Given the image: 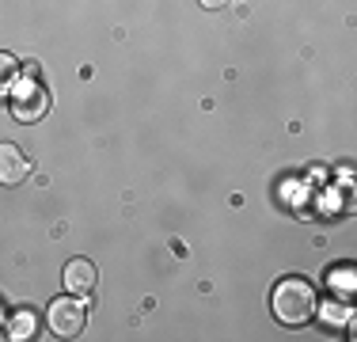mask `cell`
I'll return each instance as SVG.
<instances>
[{"label":"cell","mask_w":357,"mask_h":342,"mask_svg":"<svg viewBox=\"0 0 357 342\" xmlns=\"http://www.w3.org/2000/svg\"><path fill=\"white\" fill-rule=\"evenodd\" d=\"M46 110H50V91L42 88L38 80L15 84V91H12V114L20 118V122H38V118H46Z\"/></svg>","instance_id":"obj_3"},{"label":"cell","mask_w":357,"mask_h":342,"mask_svg":"<svg viewBox=\"0 0 357 342\" xmlns=\"http://www.w3.org/2000/svg\"><path fill=\"white\" fill-rule=\"evenodd\" d=\"M327 281H331V285H342V289H346V297H350V285H354L350 270H331V274H327Z\"/></svg>","instance_id":"obj_8"},{"label":"cell","mask_w":357,"mask_h":342,"mask_svg":"<svg viewBox=\"0 0 357 342\" xmlns=\"http://www.w3.org/2000/svg\"><path fill=\"white\" fill-rule=\"evenodd\" d=\"M65 289L76 297L96 289V267H91V259H69V267H65Z\"/></svg>","instance_id":"obj_5"},{"label":"cell","mask_w":357,"mask_h":342,"mask_svg":"<svg viewBox=\"0 0 357 342\" xmlns=\"http://www.w3.org/2000/svg\"><path fill=\"white\" fill-rule=\"evenodd\" d=\"M270 308H274V320L285 323V327H301L312 315L319 312L316 289H312L308 278H282L270 293Z\"/></svg>","instance_id":"obj_1"},{"label":"cell","mask_w":357,"mask_h":342,"mask_svg":"<svg viewBox=\"0 0 357 342\" xmlns=\"http://www.w3.org/2000/svg\"><path fill=\"white\" fill-rule=\"evenodd\" d=\"M35 331H38V315L31 312V308H23V312H15L12 320H8V339H15V342L31 339Z\"/></svg>","instance_id":"obj_6"},{"label":"cell","mask_w":357,"mask_h":342,"mask_svg":"<svg viewBox=\"0 0 357 342\" xmlns=\"http://www.w3.org/2000/svg\"><path fill=\"white\" fill-rule=\"evenodd\" d=\"M46 320H50V331H54V335L76 339V335H84V323H88V304H84L76 293L57 297V301L50 304Z\"/></svg>","instance_id":"obj_2"},{"label":"cell","mask_w":357,"mask_h":342,"mask_svg":"<svg viewBox=\"0 0 357 342\" xmlns=\"http://www.w3.org/2000/svg\"><path fill=\"white\" fill-rule=\"evenodd\" d=\"M198 4H202V8H209V12H217V8H225L228 0H198Z\"/></svg>","instance_id":"obj_10"},{"label":"cell","mask_w":357,"mask_h":342,"mask_svg":"<svg viewBox=\"0 0 357 342\" xmlns=\"http://www.w3.org/2000/svg\"><path fill=\"white\" fill-rule=\"evenodd\" d=\"M15 76H20V61H15L12 54H0V91H4L8 84H15Z\"/></svg>","instance_id":"obj_7"},{"label":"cell","mask_w":357,"mask_h":342,"mask_svg":"<svg viewBox=\"0 0 357 342\" xmlns=\"http://www.w3.org/2000/svg\"><path fill=\"white\" fill-rule=\"evenodd\" d=\"M323 315H327V323H342V320H346V304H342V301H331V308H327Z\"/></svg>","instance_id":"obj_9"},{"label":"cell","mask_w":357,"mask_h":342,"mask_svg":"<svg viewBox=\"0 0 357 342\" xmlns=\"http://www.w3.org/2000/svg\"><path fill=\"white\" fill-rule=\"evenodd\" d=\"M31 175V156L20 144H0V183L4 186H20Z\"/></svg>","instance_id":"obj_4"}]
</instances>
